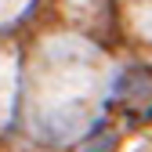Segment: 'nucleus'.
Masks as SVG:
<instances>
[{"label":"nucleus","instance_id":"nucleus-1","mask_svg":"<svg viewBox=\"0 0 152 152\" xmlns=\"http://www.w3.org/2000/svg\"><path fill=\"white\" fill-rule=\"evenodd\" d=\"M112 145H116V138H112V134H109L105 141H94V145H87L83 152H112Z\"/></svg>","mask_w":152,"mask_h":152}]
</instances>
